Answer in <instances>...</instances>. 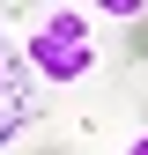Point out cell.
<instances>
[{"mask_svg":"<svg viewBox=\"0 0 148 155\" xmlns=\"http://www.w3.org/2000/svg\"><path fill=\"white\" fill-rule=\"evenodd\" d=\"M30 118V96H22V59L0 52V148L15 140V126Z\"/></svg>","mask_w":148,"mask_h":155,"instance_id":"cell-2","label":"cell"},{"mask_svg":"<svg viewBox=\"0 0 148 155\" xmlns=\"http://www.w3.org/2000/svg\"><path fill=\"white\" fill-rule=\"evenodd\" d=\"M22 59L45 74L52 89H67V81H82L89 67H96V37H89V15L82 8H52L45 22L30 30V45H22Z\"/></svg>","mask_w":148,"mask_h":155,"instance_id":"cell-1","label":"cell"},{"mask_svg":"<svg viewBox=\"0 0 148 155\" xmlns=\"http://www.w3.org/2000/svg\"><path fill=\"white\" fill-rule=\"evenodd\" d=\"M126 155H148V133H133V140H126Z\"/></svg>","mask_w":148,"mask_h":155,"instance_id":"cell-4","label":"cell"},{"mask_svg":"<svg viewBox=\"0 0 148 155\" xmlns=\"http://www.w3.org/2000/svg\"><path fill=\"white\" fill-rule=\"evenodd\" d=\"M37 155H67V148H37Z\"/></svg>","mask_w":148,"mask_h":155,"instance_id":"cell-5","label":"cell"},{"mask_svg":"<svg viewBox=\"0 0 148 155\" xmlns=\"http://www.w3.org/2000/svg\"><path fill=\"white\" fill-rule=\"evenodd\" d=\"M126 59H148V15H141L133 30H126Z\"/></svg>","mask_w":148,"mask_h":155,"instance_id":"cell-3","label":"cell"}]
</instances>
